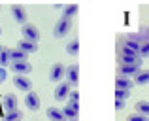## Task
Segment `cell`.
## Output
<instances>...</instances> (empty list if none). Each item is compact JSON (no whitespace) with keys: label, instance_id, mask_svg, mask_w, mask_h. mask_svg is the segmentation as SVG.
Wrapping results in <instances>:
<instances>
[{"label":"cell","instance_id":"f1b7e54d","mask_svg":"<svg viewBox=\"0 0 149 121\" xmlns=\"http://www.w3.org/2000/svg\"><path fill=\"white\" fill-rule=\"evenodd\" d=\"M125 108V100H117L115 99V110H123Z\"/></svg>","mask_w":149,"mask_h":121},{"label":"cell","instance_id":"8fae6325","mask_svg":"<svg viewBox=\"0 0 149 121\" xmlns=\"http://www.w3.org/2000/svg\"><path fill=\"white\" fill-rule=\"evenodd\" d=\"M11 15H13V21L15 23H21V25H25V23H26V10L23 6H19V4L11 6Z\"/></svg>","mask_w":149,"mask_h":121},{"label":"cell","instance_id":"4316f807","mask_svg":"<svg viewBox=\"0 0 149 121\" xmlns=\"http://www.w3.org/2000/svg\"><path fill=\"white\" fill-rule=\"evenodd\" d=\"M68 100H70V104H79V93L77 91H70Z\"/></svg>","mask_w":149,"mask_h":121},{"label":"cell","instance_id":"ba28073f","mask_svg":"<svg viewBox=\"0 0 149 121\" xmlns=\"http://www.w3.org/2000/svg\"><path fill=\"white\" fill-rule=\"evenodd\" d=\"M13 85L23 93H29L32 91V83H30V78H25V76H15L13 78Z\"/></svg>","mask_w":149,"mask_h":121},{"label":"cell","instance_id":"d6a6232c","mask_svg":"<svg viewBox=\"0 0 149 121\" xmlns=\"http://www.w3.org/2000/svg\"><path fill=\"white\" fill-rule=\"evenodd\" d=\"M0 34H2V29H0Z\"/></svg>","mask_w":149,"mask_h":121},{"label":"cell","instance_id":"cb8c5ba5","mask_svg":"<svg viewBox=\"0 0 149 121\" xmlns=\"http://www.w3.org/2000/svg\"><path fill=\"white\" fill-rule=\"evenodd\" d=\"M66 51H68V55H77L79 53V40H72L68 45H66Z\"/></svg>","mask_w":149,"mask_h":121},{"label":"cell","instance_id":"d4e9b609","mask_svg":"<svg viewBox=\"0 0 149 121\" xmlns=\"http://www.w3.org/2000/svg\"><path fill=\"white\" fill-rule=\"evenodd\" d=\"M138 57H140V59H143V57H149V42H143V44H140V48H138Z\"/></svg>","mask_w":149,"mask_h":121},{"label":"cell","instance_id":"2e32d148","mask_svg":"<svg viewBox=\"0 0 149 121\" xmlns=\"http://www.w3.org/2000/svg\"><path fill=\"white\" fill-rule=\"evenodd\" d=\"M23 61H29V55L23 53L21 49H10V64L11 62H23Z\"/></svg>","mask_w":149,"mask_h":121},{"label":"cell","instance_id":"1f68e13d","mask_svg":"<svg viewBox=\"0 0 149 121\" xmlns=\"http://www.w3.org/2000/svg\"><path fill=\"white\" fill-rule=\"evenodd\" d=\"M2 48H4V45H0V51H2Z\"/></svg>","mask_w":149,"mask_h":121},{"label":"cell","instance_id":"9c48e42d","mask_svg":"<svg viewBox=\"0 0 149 121\" xmlns=\"http://www.w3.org/2000/svg\"><path fill=\"white\" fill-rule=\"evenodd\" d=\"M140 70H142V66H138V64H119V76L134 78Z\"/></svg>","mask_w":149,"mask_h":121},{"label":"cell","instance_id":"d6986e66","mask_svg":"<svg viewBox=\"0 0 149 121\" xmlns=\"http://www.w3.org/2000/svg\"><path fill=\"white\" fill-rule=\"evenodd\" d=\"M79 11V8H77V4H68V6H62V17L66 19H72L74 15Z\"/></svg>","mask_w":149,"mask_h":121},{"label":"cell","instance_id":"30bf717a","mask_svg":"<svg viewBox=\"0 0 149 121\" xmlns=\"http://www.w3.org/2000/svg\"><path fill=\"white\" fill-rule=\"evenodd\" d=\"M70 89H72V85H70L68 81H61V83L57 85V89H55V99H57V100H64V99H68Z\"/></svg>","mask_w":149,"mask_h":121},{"label":"cell","instance_id":"484cf974","mask_svg":"<svg viewBox=\"0 0 149 121\" xmlns=\"http://www.w3.org/2000/svg\"><path fill=\"white\" fill-rule=\"evenodd\" d=\"M128 97H130V93H128V91H121V89H115V99H117V100H127Z\"/></svg>","mask_w":149,"mask_h":121},{"label":"cell","instance_id":"603a6c76","mask_svg":"<svg viewBox=\"0 0 149 121\" xmlns=\"http://www.w3.org/2000/svg\"><path fill=\"white\" fill-rule=\"evenodd\" d=\"M10 66V48H2L0 51V68Z\"/></svg>","mask_w":149,"mask_h":121},{"label":"cell","instance_id":"8992f818","mask_svg":"<svg viewBox=\"0 0 149 121\" xmlns=\"http://www.w3.org/2000/svg\"><path fill=\"white\" fill-rule=\"evenodd\" d=\"M138 48L140 44H136V42H130L125 38L123 45H121V55H132V57H138Z\"/></svg>","mask_w":149,"mask_h":121},{"label":"cell","instance_id":"44dd1931","mask_svg":"<svg viewBox=\"0 0 149 121\" xmlns=\"http://www.w3.org/2000/svg\"><path fill=\"white\" fill-rule=\"evenodd\" d=\"M21 119H23L21 110H11V112H6L2 115V121H21Z\"/></svg>","mask_w":149,"mask_h":121},{"label":"cell","instance_id":"277c9868","mask_svg":"<svg viewBox=\"0 0 149 121\" xmlns=\"http://www.w3.org/2000/svg\"><path fill=\"white\" fill-rule=\"evenodd\" d=\"M10 68L13 70L15 76H26V74L32 72V64L29 61H23V62H11Z\"/></svg>","mask_w":149,"mask_h":121},{"label":"cell","instance_id":"52a82bcc","mask_svg":"<svg viewBox=\"0 0 149 121\" xmlns=\"http://www.w3.org/2000/svg\"><path fill=\"white\" fill-rule=\"evenodd\" d=\"M64 66H62V62H55L53 66H51V72H49V80L51 81H57V83H61V80L64 78Z\"/></svg>","mask_w":149,"mask_h":121},{"label":"cell","instance_id":"7c38bea8","mask_svg":"<svg viewBox=\"0 0 149 121\" xmlns=\"http://www.w3.org/2000/svg\"><path fill=\"white\" fill-rule=\"evenodd\" d=\"M25 104H26V108H30L32 112H36L38 108H40V97H38L34 91H29L25 95Z\"/></svg>","mask_w":149,"mask_h":121},{"label":"cell","instance_id":"f546056e","mask_svg":"<svg viewBox=\"0 0 149 121\" xmlns=\"http://www.w3.org/2000/svg\"><path fill=\"white\" fill-rule=\"evenodd\" d=\"M4 80H6V70H4V68H0V83H2Z\"/></svg>","mask_w":149,"mask_h":121},{"label":"cell","instance_id":"4fadbf2b","mask_svg":"<svg viewBox=\"0 0 149 121\" xmlns=\"http://www.w3.org/2000/svg\"><path fill=\"white\" fill-rule=\"evenodd\" d=\"M134 87V81L130 78H125V76H117L115 78V89H121V91H128Z\"/></svg>","mask_w":149,"mask_h":121},{"label":"cell","instance_id":"5bb4252c","mask_svg":"<svg viewBox=\"0 0 149 121\" xmlns=\"http://www.w3.org/2000/svg\"><path fill=\"white\" fill-rule=\"evenodd\" d=\"M2 108L6 112L17 110V97H15V95H4L2 97Z\"/></svg>","mask_w":149,"mask_h":121},{"label":"cell","instance_id":"836d02e7","mask_svg":"<svg viewBox=\"0 0 149 121\" xmlns=\"http://www.w3.org/2000/svg\"><path fill=\"white\" fill-rule=\"evenodd\" d=\"M146 121H149V118H147V119H146Z\"/></svg>","mask_w":149,"mask_h":121},{"label":"cell","instance_id":"9a60e30c","mask_svg":"<svg viewBox=\"0 0 149 121\" xmlns=\"http://www.w3.org/2000/svg\"><path fill=\"white\" fill-rule=\"evenodd\" d=\"M17 49H21L23 53H36L38 51V44H34V42H26V40H21L17 44Z\"/></svg>","mask_w":149,"mask_h":121},{"label":"cell","instance_id":"ac0fdd59","mask_svg":"<svg viewBox=\"0 0 149 121\" xmlns=\"http://www.w3.org/2000/svg\"><path fill=\"white\" fill-rule=\"evenodd\" d=\"M47 118H49L51 121H66L64 114H62V110H61V108H55V106L47 108Z\"/></svg>","mask_w":149,"mask_h":121},{"label":"cell","instance_id":"7a4b0ae2","mask_svg":"<svg viewBox=\"0 0 149 121\" xmlns=\"http://www.w3.org/2000/svg\"><path fill=\"white\" fill-rule=\"evenodd\" d=\"M70 29H72V19L61 17L57 23H55V29H53V34H55V38H64L66 34L70 32Z\"/></svg>","mask_w":149,"mask_h":121},{"label":"cell","instance_id":"83f0119b","mask_svg":"<svg viewBox=\"0 0 149 121\" xmlns=\"http://www.w3.org/2000/svg\"><path fill=\"white\" fill-rule=\"evenodd\" d=\"M147 118H142V115H138V114H130L127 118V121H146Z\"/></svg>","mask_w":149,"mask_h":121},{"label":"cell","instance_id":"ffe728a7","mask_svg":"<svg viewBox=\"0 0 149 121\" xmlns=\"http://www.w3.org/2000/svg\"><path fill=\"white\" fill-rule=\"evenodd\" d=\"M134 81L136 85H146V83H149V70H140L138 74L134 76Z\"/></svg>","mask_w":149,"mask_h":121},{"label":"cell","instance_id":"4dcf8cb0","mask_svg":"<svg viewBox=\"0 0 149 121\" xmlns=\"http://www.w3.org/2000/svg\"><path fill=\"white\" fill-rule=\"evenodd\" d=\"M146 32H147V36H149V29H146Z\"/></svg>","mask_w":149,"mask_h":121},{"label":"cell","instance_id":"7402d4cb","mask_svg":"<svg viewBox=\"0 0 149 121\" xmlns=\"http://www.w3.org/2000/svg\"><path fill=\"white\" fill-rule=\"evenodd\" d=\"M119 62L121 64H138V66H142V59H140V57H132V55H119Z\"/></svg>","mask_w":149,"mask_h":121},{"label":"cell","instance_id":"e0dca14e","mask_svg":"<svg viewBox=\"0 0 149 121\" xmlns=\"http://www.w3.org/2000/svg\"><path fill=\"white\" fill-rule=\"evenodd\" d=\"M134 108H136L134 114L142 115V118H149V100H138Z\"/></svg>","mask_w":149,"mask_h":121},{"label":"cell","instance_id":"5b68a950","mask_svg":"<svg viewBox=\"0 0 149 121\" xmlns=\"http://www.w3.org/2000/svg\"><path fill=\"white\" fill-rule=\"evenodd\" d=\"M62 114H64L66 121H77L79 119V104H68V106L62 108Z\"/></svg>","mask_w":149,"mask_h":121},{"label":"cell","instance_id":"3957f363","mask_svg":"<svg viewBox=\"0 0 149 121\" xmlns=\"http://www.w3.org/2000/svg\"><path fill=\"white\" fill-rule=\"evenodd\" d=\"M64 78H66V81H68L70 85H77V81H79V66H77V62L76 64L66 66Z\"/></svg>","mask_w":149,"mask_h":121},{"label":"cell","instance_id":"6da1fadb","mask_svg":"<svg viewBox=\"0 0 149 121\" xmlns=\"http://www.w3.org/2000/svg\"><path fill=\"white\" fill-rule=\"evenodd\" d=\"M21 34H23V40H26V42L38 44V40H40V30H38V27L32 25V23H25L23 29H21Z\"/></svg>","mask_w":149,"mask_h":121}]
</instances>
